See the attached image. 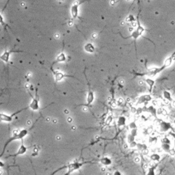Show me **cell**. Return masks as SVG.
I'll return each mask as SVG.
<instances>
[{
    "mask_svg": "<svg viewBox=\"0 0 175 175\" xmlns=\"http://www.w3.org/2000/svg\"><path fill=\"white\" fill-rule=\"evenodd\" d=\"M30 129H23L20 130V131H16L14 133L13 132V136H11L9 139L6 141V142L4 144V148H3V150L1 154H0V157H2L3 154H4V152H5L6 148L8 146L9 144H10L11 142H12L13 141H15V140H23V138H25L28 134L29 131H30Z\"/></svg>",
    "mask_w": 175,
    "mask_h": 175,
    "instance_id": "cell-1",
    "label": "cell"
},
{
    "mask_svg": "<svg viewBox=\"0 0 175 175\" xmlns=\"http://www.w3.org/2000/svg\"><path fill=\"white\" fill-rule=\"evenodd\" d=\"M88 164V162H75L71 163V164H69L68 165H67L66 166L60 168H59L58 170H57L55 172L53 173V174H55L56 172L59 171V170H60V169H62V168H66L67 170H68V172H67L66 174H70V173H72V172H74L75 170H79L80 168L82 167L83 166L84 164Z\"/></svg>",
    "mask_w": 175,
    "mask_h": 175,
    "instance_id": "cell-2",
    "label": "cell"
},
{
    "mask_svg": "<svg viewBox=\"0 0 175 175\" xmlns=\"http://www.w3.org/2000/svg\"><path fill=\"white\" fill-rule=\"evenodd\" d=\"M27 109H28V107L26 108L25 109H22L20 111L16 112L15 113L12 114H6L1 113L0 112V122H5L9 123V122H12L13 120V118H14V117L15 115H16L17 114L20 113L21 112H22L24 110H27Z\"/></svg>",
    "mask_w": 175,
    "mask_h": 175,
    "instance_id": "cell-3",
    "label": "cell"
},
{
    "mask_svg": "<svg viewBox=\"0 0 175 175\" xmlns=\"http://www.w3.org/2000/svg\"><path fill=\"white\" fill-rule=\"evenodd\" d=\"M32 100L30 103V105L28 107L29 109H30L32 111L36 112V111L40 110V105H39V100L38 98H37V96H33L31 95Z\"/></svg>",
    "mask_w": 175,
    "mask_h": 175,
    "instance_id": "cell-4",
    "label": "cell"
},
{
    "mask_svg": "<svg viewBox=\"0 0 175 175\" xmlns=\"http://www.w3.org/2000/svg\"><path fill=\"white\" fill-rule=\"evenodd\" d=\"M21 144L20 145V147L18 149V150L16 151L15 154H10V155H8L7 157H16L18 156V155H23V154H26L27 150H28V147L26 146V145L24 144V142H23V140H21Z\"/></svg>",
    "mask_w": 175,
    "mask_h": 175,
    "instance_id": "cell-5",
    "label": "cell"
},
{
    "mask_svg": "<svg viewBox=\"0 0 175 175\" xmlns=\"http://www.w3.org/2000/svg\"><path fill=\"white\" fill-rule=\"evenodd\" d=\"M79 8H80V4L77 1H75V2L73 3V5L72 6L71 8H70V14H71L72 18H74V19H75L78 16Z\"/></svg>",
    "mask_w": 175,
    "mask_h": 175,
    "instance_id": "cell-6",
    "label": "cell"
},
{
    "mask_svg": "<svg viewBox=\"0 0 175 175\" xmlns=\"http://www.w3.org/2000/svg\"><path fill=\"white\" fill-rule=\"evenodd\" d=\"M94 92L90 88H89L87 94V97H86V104L85 106H89L94 102Z\"/></svg>",
    "mask_w": 175,
    "mask_h": 175,
    "instance_id": "cell-7",
    "label": "cell"
},
{
    "mask_svg": "<svg viewBox=\"0 0 175 175\" xmlns=\"http://www.w3.org/2000/svg\"><path fill=\"white\" fill-rule=\"evenodd\" d=\"M15 52H11V51H5L0 56V59L1 60H2L3 62H4L5 63H8L10 61V55L12 53H14Z\"/></svg>",
    "mask_w": 175,
    "mask_h": 175,
    "instance_id": "cell-8",
    "label": "cell"
},
{
    "mask_svg": "<svg viewBox=\"0 0 175 175\" xmlns=\"http://www.w3.org/2000/svg\"><path fill=\"white\" fill-rule=\"evenodd\" d=\"M53 72H54V77H55V80L56 82H60L62 81L64 77H70L69 75H67L64 73H63L62 72H60V71H54L53 70Z\"/></svg>",
    "mask_w": 175,
    "mask_h": 175,
    "instance_id": "cell-9",
    "label": "cell"
},
{
    "mask_svg": "<svg viewBox=\"0 0 175 175\" xmlns=\"http://www.w3.org/2000/svg\"><path fill=\"white\" fill-rule=\"evenodd\" d=\"M84 49L87 53H90V54H92L95 51V47L91 42H88L84 46Z\"/></svg>",
    "mask_w": 175,
    "mask_h": 175,
    "instance_id": "cell-10",
    "label": "cell"
},
{
    "mask_svg": "<svg viewBox=\"0 0 175 175\" xmlns=\"http://www.w3.org/2000/svg\"><path fill=\"white\" fill-rule=\"evenodd\" d=\"M66 60V55L64 52H62L60 54L58 57L56 58V59L54 62V64H56V63H60V62H64Z\"/></svg>",
    "mask_w": 175,
    "mask_h": 175,
    "instance_id": "cell-11",
    "label": "cell"
},
{
    "mask_svg": "<svg viewBox=\"0 0 175 175\" xmlns=\"http://www.w3.org/2000/svg\"><path fill=\"white\" fill-rule=\"evenodd\" d=\"M99 162H100V163L101 164H103V166H110V165L112 164V160H111L109 157H102V158L99 160Z\"/></svg>",
    "mask_w": 175,
    "mask_h": 175,
    "instance_id": "cell-12",
    "label": "cell"
},
{
    "mask_svg": "<svg viewBox=\"0 0 175 175\" xmlns=\"http://www.w3.org/2000/svg\"><path fill=\"white\" fill-rule=\"evenodd\" d=\"M150 160L156 162H159L161 159V156L160 154H159V152H154V153H152V154H150Z\"/></svg>",
    "mask_w": 175,
    "mask_h": 175,
    "instance_id": "cell-13",
    "label": "cell"
},
{
    "mask_svg": "<svg viewBox=\"0 0 175 175\" xmlns=\"http://www.w3.org/2000/svg\"><path fill=\"white\" fill-rule=\"evenodd\" d=\"M126 122V119L125 117H124V116L119 117L118 120V126H124V125H125Z\"/></svg>",
    "mask_w": 175,
    "mask_h": 175,
    "instance_id": "cell-14",
    "label": "cell"
},
{
    "mask_svg": "<svg viewBox=\"0 0 175 175\" xmlns=\"http://www.w3.org/2000/svg\"><path fill=\"white\" fill-rule=\"evenodd\" d=\"M172 58H168V59L166 60V61L164 62V65L165 66H170V65L172 64Z\"/></svg>",
    "mask_w": 175,
    "mask_h": 175,
    "instance_id": "cell-15",
    "label": "cell"
},
{
    "mask_svg": "<svg viewBox=\"0 0 175 175\" xmlns=\"http://www.w3.org/2000/svg\"><path fill=\"white\" fill-rule=\"evenodd\" d=\"M162 148L163 150H164L166 152H168L169 150L171 148V147H170L169 144H163L162 146Z\"/></svg>",
    "mask_w": 175,
    "mask_h": 175,
    "instance_id": "cell-16",
    "label": "cell"
},
{
    "mask_svg": "<svg viewBox=\"0 0 175 175\" xmlns=\"http://www.w3.org/2000/svg\"><path fill=\"white\" fill-rule=\"evenodd\" d=\"M164 98H166V99H168V100H171L170 93L167 92V91H165L164 92Z\"/></svg>",
    "mask_w": 175,
    "mask_h": 175,
    "instance_id": "cell-17",
    "label": "cell"
},
{
    "mask_svg": "<svg viewBox=\"0 0 175 175\" xmlns=\"http://www.w3.org/2000/svg\"><path fill=\"white\" fill-rule=\"evenodd\" d=\"M162 142L163 144H170V140L168 138H166V137H164V138H162Z\"/></svg>",
    "mask_w": 175,
    "mask_h": 175,
    "instance_id": "cell-18",
    "label": "cell"
},
{
    "mask_svg": "<svg viewBox=\"0 0 175 175\" xmlns=\"http://www.w3.org/2000/svg\"><path fill=\"white\" fill-rule=\"evenodd\" d=\"M146 82L147 84H148V85H149V86H150V87H152L154 84V82L152 80V79H147Z\"/></svg>",
    "mask_w": 175,
    "mask_h": 175,
    "instance_id": "cell-19",
    "label": "cell"
},
{
    "mask_svg": "<svg viewBox=\"0 0 175 175\" xmlns=\"http://www.w3.org/2000/svg\"><path fill=\"white\" fill-rule=\"evenodd\" d=\"M129 147H131V148H136V147L137 146V142H136L135 141H132V142H129Z\"/></svg>",
    "mask_w": 175,
    "mask_h": 175,
    "instance_id": "cell-20",
    "label": "cell"
},
{
    "mask_svg": "<svg viewBox=\"0 0 175 175\" xmlns=\"http://www.w3.org/2000/svg\"><path fill=\"white\" fill-rule=\"evenodd\" d=\"M131 134L134 137L137 136V135H138V130H137L136 128V129H133L131 130Z\"/></svg>",
    "mask_w": 175,
    "mask_h": 175,
    "instance_id": "cell-21",
    "label": "cell"
},
{
    "mask_svg": "<svg viewBox=\"0 0 175 175\" xmlns=\"http://www.w3.org/2000/svg\"><path fill=\"white\" fill-rule=\"evenodd\" d=\"M129 127L131 128V129H136L137 127V124L135 122H131V123L130 124V126H129Z\"/></svg>",
    "mask_w": 175,
    "mask_h": 175,
    "instance_id": "cell-22",
    "label": "cell"
},
{
    "mask_svg": "<svg viewBox=\"0 0 175 175\" xmlns=\"http://www.w3.org/2000/svg\"><path fill=\"white\" fill-rule=\"evenodd\" d=\"M144 28H142V27H141V26H140V27H138V30H137V32H138V33L140 34V35H141L142 33H143V32H144Z\"/></svg>",
    "mask_w": 175,
    "mask_h": 175,
    "instance_id": "cell-23",
    "label": "cell"
},
{
    "mask_svg": "<svg viewBox=\"0 0 175 175\" xmlns=\"http://www.w3.org/2000/svg\"><path fill=\"white\" fill-rule=\"evenodd\" d=\"M168 152H169V154H170V155H172V156H174L175 155V149L174 148H171L169 150Z\"/></svg>",
    "mask_w": 175,
    "mask_h": 175,
    "instance_id": "cell-24",
    "label": "cell"
},
{
    "mask_svg": "<svg viewBox=\"0 0 175 175\" xmlns=\"http://www.w3.org/2000/svg\"><path fill=\"white\" fill-rule=\"evenodd\" d=\"M139 36H140V34L138 33L137 31L134 32V33L132 34V35H131V36H132L133 38H138Z\"/></svg>",
    "mask_w": 175,
    "mask_h": 175,
    "instance_id": "cell-25",
    "label": "cell"
},
{
    "mask_svg": "<svg viewBox=\"0 0 175 175\" xmlns=\"http://www.w3.org/2000/svg\"><path fill=\"white\" fill-rule=\"evenodd\" d=\"M149 150H148V148H143L142 149V153L144 154V155H147V154H149Z\"/></svg>",
    "mask_w": 175,
    "mask_h": 175,
    "instance_id": "cell-26",
    "label": "cell"
},
{
    "mask_svg": "<svg viewBox=\"0 0 175 175\" xmlns=\"http://www.w3.org/2000/svg\"><path fill=\"white\" fill-rule=\"evenodd\" d=\"M162 112H163V108H159L157 110V114L158 115H162Z\"/></svg>",
    "mask_w": 175,
    "mask_h": 175,
    "instance_id": "cell-27",
    "label": "cell"
},
{
    "mask_svg": "<svg viewBox=\"0 0 175 175\" xmlns=\"http://www.w3.org/2000/svg\"><path fill=\"white\" fill-rule=\"evenodd\" d=\"M131 112L132 114H136L137 112V108H136V107H134V106H133V107H131Z\"/></svg>",
    "mask_w": 175,
    "mask_h": 175,
    "instance_id": "cell-28",
    "label": "cell"
},
{
    "mask_svg": "<svg viewBox=\"0 0 175 175\" xmlns=\"http://www.w3.org/2000/svg\"><path fill=\"white\" fill-rule=\"evenodd\" d=\"M152 105L153 106H154V107H156V106H159L160 104H159V101L157 100H152Z\"/></svg>",
    "mask_w": 175,
    "mask_h": 175,
    "instance_id": "cell-29",
    "label": "cell"
},
{
    "mask_svg": "<svg viewBox=\"0 0 175 175\" xmlns=\"http://www.w3.org/2000/svg\"><path fill=\"white\" fill-rule=\"evenodd\" d=\"M134 19V16H133L132 15H130L128 18H126V21H127V22H131V21H133Z\"/></svg>",
    "mask_w": 175,
    "mask_h": 175,
    "instance_id": "cell-30",
    "label": "cell"
},
{
    "mask_svg": "<svg viewBox=\"0 0 175 175\" xmlns=\"http://www.w3.org/2000/svg\"><path fill=\"white\" fill-rule=\"evenodd\" d=\"M123 103L124 100L122 98H119L118 99V100H117V104H118V105H121V104H122Z\"/></svg>",
    "mask_w": 175,
    "mask_h": 175,
    "instance_id": "cell-31",
    "label": "cell"
},
{
    "mask_svg": "<svg viewBox=\"0 0 175 175\" xmlns=\"http://www.w3.org/2000/svg\"><path fill=\"white\" fill-rule=\"evenodd\" d=\"M0 24H2V25H4V24H5L4 17H3L2 15L1 14H0Z\"/></svg>",
    "mask_w": 175,
    "mask_h": 175,
    "instance_id": "cell-32",
    "label": "cell"
},
{
    "mask_svg": "<svg viewBox=\"0 0 175 175\" xmlns=\"http://www.w3.org/2000/svg\"><path fill=\"white\" fill-rule=\"evenodd\" d=\"M140 161H141V160H140V157H138V156H137V157H136L134 158V162H135V163L138 164V163L140 162Z\"/></svg>",
    "mask_w": 175,
    "mask_h": 175,
    "instance_id": "cell-33",
    "label": "cell"
},
{
    "mask_svg": "<svg viewBox=\"0 0 175 175\" xmlns=\"http://www.w3.org/2000/svg\"><path fill=\"white\" fill-rule=\"evenodd\" d=\"M112 116H110V117H108V118L107 119V124H110L111 122H112Z\"/></svg>",
    "mask_w": 175,
    "mask_h": 175,
    "instance_id": "cell-34",
    "label": "cell"
},
{
    "mask_svg": "<svg viewBox=\"0 0 175 175\" xmlns=\"http://www.w3.org/2000/svg\"><path fill=\"white\" fill-rule=\"evenodd\" d=\"M168 114V112L167 110H166V109L163 108V112H162V115H163V116H167Z\"/></svg>",
    "mask_w": 175,
    "mask_h": 175,
    "instance_id": "cell-35",
    "label": "cell"
},
{
    "mask_svg": "<svg viewBox=\"0 0 175 175\" xmlns=\"http://www.w3.org/2000/svg\"><path fill=\"white\" fill-rule=\"evenodd\" d=\"M148 167H149V166H148V164H144L143 165V168H144V170H148Z\"/></svg>",
    "mask_w": 175,
    "mask_h": 175,
    "instance_id": "cell-36",
    "label": "cell"
},
{
    "mask_svg": "<svg viewBox=\"0 0 175 175\" xmlns=\"http://www.w3.org/2000/svg\"><path fill=\"white\" fill-rule=\"evenodd\" d=\"M4 166H5L4 163L2 161H1V160H0V168H4Z\"/></svg>",
    "mask_w": 175,
    "mask_h": 175,
    "instance_id": "cell-37",
    "label": "cell"
},
{
    "mask_svg": "<svg viewBox=\"0 0 175 175\" xmlns=\"http://www.w3.org/2000/svg\"><path fill=\"white\" fill-rule=\"evenodd\" d=\"M129 148V144H124V149H127Z\"/></svg>",
    "mask_w": 175,
    "mask_h": 175,
    "instance_id": "cell-38",
    "label": "cell"
},
{
    "mask_svg": "<svg viewBox=\"0 0 175 175\" xmlns=\"http://www.w3.org/2000/svg\"><path fill=\"white\" fill-rule=\"evenodd\" d=\"M138 84H139V85H140V86L144 85V81H143V80H140L139 82H138Z\"/></svg>",
    "mask_w": 175,
    "mask_h": 175,
    "instance_id": "cell-39",
    "label": "cell"
},
{
    "mask_svg": "<svg viewBox=\"0 0 175 175\" xmlns=\"http://www.w3.org/2000/svg\"><path fill=\"white\" fill-rule=\"evenodd\" d=\"M126 102H128V103H131V101H132V99H131V98H127L126 99Z\"/></svg>",
    "mask_w": 175,
    "mask_h": 175,
    "instance_id": "cell-40",
    "label": "cell"
},
{
    "mask_svg": "<svg viewBox=\"0 0 175 175\" xmlns=\"http://www.w3.org/2000/svg\"><path fill=\"white\" fill-rule=\"evenodd\" d=\"M114 175H116V174L120 175L121 173L120 172H118V171H116V172H114Z\"/></svg>",
    "mask_w": 175,
    "mask_h": 175,
    "instance_id": "cell-41",
    "label": "cell"
},
{
    "mask_svg": "<svg viewBox=\"0 0 175 175\" xmlns=\"http://www.w3.org/2000/svg\"><path fill=\"white\" fill-rule=\"evenodd\" d=\"M114 3H115V1H114V0H111V4H112V5H114Z\"/></svg>",
    "mask_w": 175,
    "mask_h": 175,
    "instance_id": "cell-42",
    "label": "cell"
},
{
    "mask_svg": "<svg viewBox=\"0 0 175 175\" xmlns=\"http://www.w3.org/2000/svg\"><path fill=\"white\" fill-rule=\"evenodd\" d=\"M172 106L174 107V108H175V100H173L172 103Z\"/></svg>",
    "mask_w": 175,
    "mask_h": 175,
    "instance_id": "cell-43",
    "label": "cell"
},
{
    "mask_svg": "<svg viewBox=\"0 0 175 175\" xmlns=\"http://www.w3.org/2000/svg\"><path fill=\"white\" fill-rule=\"evenodd\" d=\"M120 84H123L124 82V80H120Z\"/></svg>",
    "mask_w": 175,
    "mask_h": 175,
    "instance_id": "cell-44",
    "label": "cell"
},
{
    "mask_svg": "<svg viewBox=\"0 0 175 175\" xmlns=\"http://www.w3.org/2000/svg\"><path fill=\"white\" fill-rule=\"evenodd\" d=\"M132 28H133V27H132ZM129 28V31H130V32L133 31V28Z\"/></svg>",
    "mask_w": 175,
    "mask_h": 175,
    "instance_id": "cell-45",
    "label": "cell"
},
{
    "mask_svg": "<svg viewBox=\"0 0 175 175\" xmlns=\"http://www.w3.org/2000/svg\"><path fill=\"white\" fill-rule=\"evenodd\" d=\"M59 1H62V0H59Z\"/></svg>",
    "mask_w": 175,
    "mask_h": 175,
    "instance_id": "cell-46",
    "label": "cell"
},
{
    "mask_svg": "<svg viewBox=\"0 0 175 175\" xmlns=\"http://www.w3.org/2000/svg\"><path fill=\"white\" fill-rule=\"evenodd\" d=\"M1 104H2V103H0V105H1Z\"/></svg>",
    "mask_w": 175,
    "mask_h": 175,
    "instance_id": "cell-47",
    "label": "cell"
},
{
    "mask_svg": "<svg viewBox=\"0 0 175 175\" xmlns=\"http://www.w3.org/2000/svg\"><path fill=\"white\" fill-rule=\"evenodd\" d=\"M174 124H175V120H174Z\"/></svg>",
    "mask_w": 175,
    "mask_h": 175,
    "instance_id": "cell-48",
    "label": "cell"
}]
</instances>
